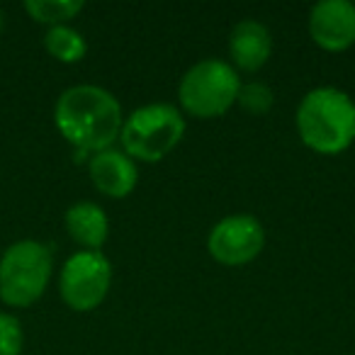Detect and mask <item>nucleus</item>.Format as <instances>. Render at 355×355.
Returning a JSON list of instances; mask_svg holds the SVG:
<instances>
[{
	"mask_svg": "<svg viewBox=\"0 0 355 355\" xmlns=\"http://www.w3.org/2000/svg\"><path fill=\"white\" fill-rule=\"evenodd\" d=\"M272 54V37L268 32L266 25H261L258 20H241L236 27L232 30V37H229V56L234 61V69L246 71V73H253V71L263 69L268 64Z\"/></svg>",
	"mask_w": 355,
	"mask_h": 355,
	"instance_id": "10",
	"label": "nucleus"
},
{
	"mask_svg": "<svg viewBox=\"0 0 355 355\" xmlns=\"http://www.w3.org/2000/svg\"><path fill=\"white\" fill-rule=\"evenodd\" d=\"M64 227L69 236L80 246V251H100L110 234L107 214L95 202L71 205L64 214Z\"/></svg>",
	"mask_w": 355,
	"mask_h": 355,
	"instance_id": "11",
	"label": "nucleus"
},
{
	"mask_svg": "<svg viewBox=\"0 0 355 355\" xmlns=\"http://www.w3.org/2000/svg\"><path fill=\"white\" fill-rule=\"evenodd\" d=\"M54 272L49 246L35 239H22L0 256V302L12 309H25L42 300Z\"/></svg>",
	"mask_w": 355,
	"mask_h": 355,
	"instance_id": "3",
	"label": "nucleus"
},
{
	"mask_svg": "<svg viewBox=\"0 0 355 355\" xmlns=\"http://www.w3.org/2000/svg\"><path fill=\"white\" fill-rule=\"evenodd\" d=\"M88 175L95 188L112 200L132 195L139 180L137 163L119 148H105L93 153L88 161Z\"/></svg>",
	"mask_w": 355,
	"mask_h": 355,
	"instance_id": "9",
	"label": "nucleus"
},
{
	"mask_svg": "<svg viewBox=\"0 0 355 355\" xmlns=\"http://www.w3.org/2000/svg\"><path fill=\"white\" fill-rule=\"evenodd\" d=\"M54 122L59 134L78 151L98 153L112 148L122 132V107L100 85H73L56 100Z\"/></svg>",
	"mask_w": 355,
	"mask_h": 355,
	"instance_id": "1",
	"label": "nucleus"
},
{
	"mask_svg": "<svg viewBox=\"0 0 355 355\" xmlns=\"http://www.w3.org/2000/svg\"><path fill=\"white\" fill-rule=\"evenodd\" d=\"M25 345L22 324L15 314L0 311V355H20Z\"/></svg>",
	"mask_w": 355,
	"mask_h": 355,
	"instance_id": "15",
	"label": "nucleus"
},
{
	"mask_svg": "<svg viewBox=\"0 0 355 355\" xmlns=\"http://www.w3.org/2000/svg\"><path fill=\"white\" fill-rule=\"evenodd\" d=\"M272 103H275V95L268 88L266 83H241V90H239L236 105H241L246 112L251 114H268L272 110Z\"/></svg>",
	"mask_w": 355,
	"mask_h": 355,
	"instance_id": "14",
	"label": "nucleus"
},
{
	"mask_svg": "<svg viewBox=\"0 0 355 355\" xmlns=\"http://www.w3.org/2000/svg\"><path fill=\"white\" fill-rule=\"evenodd\" d=\"M295 124L306 148L321 156H338L355 141V103L343 90L321 85L302 98Z\"/></svg>",
	"mask_w": 355,
	"mask_h": 355,
	"instance_id": "2",
	"label": "nucleus"
},
{
	"mask_svg": "<svg viewBox=\"0 0 355 355\" xmlns=\"http://www.w3.org/2000/svg\"><path fill=\"white\" fill-rule=\"evenodd\" d=\"M185 117L168 103H151L134 110L122 124L119 141L132 161L158 163L183 141Z\"/></svg>",
	"mask_w": 355,
	"mask_h": 355,
	"instance_id": "4",
	"label": "nucleus"
},
{
	"mask_svg": "<svg viewBox=\"0 0 355 355\" xmlns=\"http://www.w3.org/2000/svg\"><path fill=\"white\" fill-rule=\"evenodd\" d=\"M83 10V0H27L25 12L35 22L46 27L69 25Z\"/></svg>",
	"mask_w": 355,
	"mask_h": 355,
	"instance_id": "13",
	"label": "nucleus"
},
{
	"mask_svg": "<svg viewBox=\"0 0 355 355\" xmlns=\"http://www.w3.org/2000/svg\"><path fill=\"white\" fill-rule=\"evenodd\" d=\"M112 285V266L100 251H78L59 272V295L73 311H93Z\"/></svg>",
	"mask_w": 355,
	"mask_h": 355,
	"instance_id": "6",
	"label": "nucleus"
},
{
	"mask_svg": "<svg viewBox=\"0 0 355 355\" xmlns=\"http://www.w3.org/2000/svg\"><path fill=\"white\" fill-rule=\"evenodd\" d=\"M266 246V229L253 214H229L212 227L207 236L209 256L222 266H246Z\"/></svg>",
	"mask_w": 355,
	"mask_h": 355,
	"instance_id": "7",
	"label": "nucleus"
},
{
	"mask_svg": "<svg viewBox=\"0 0 355 355\" xmlns=\"http://www.w3.org/2000/svg\"><path fill=\"white\" fill-rule=\"evenodd\" d=\"M309 35L324 51H345L355 44V6L348 0H321L309 12Z\"/></svg>",
	"mask_w": 355,
	"mask_h": 355,
	"instance_id": "8",
	"label": "nucleus"
},
{
	"mask_svg": "<svg viewBox=\"0 0 355 355\" xmlns=\"http://www.w3.org/2000/svg\"><path fill=\"white\" fill-rule=\"evenodd\" d=\"M241 78L236 69L222 59H202L185 71L178 85V100L188 114L214 119L236 105Z\"/></svg>",
	"mask_w": 355,
	"mask_h": 355,
	"instance_id": "5",
	"label": "nucleus"
},
{
	"mask_svg": "<svg viewBox=\"0 0 355 355\" xmlns=\"http://www.w3.org/2000/svg\"><path fill=\"white\" fill-rule=\"evenodd\" d=\"M44 49L61 64H78L88 51L83 35L69 25L49 27L44 35Z\"/></svg>",
	"mask_w": 355,
	"mask_h": 355,
	"instance_id": "12",
	"label": "nucleus"
},
{
	"mask_svg": "<svg viewBox=\"0 0 355 355\" xmlns=\"http://www.w3.org/2000/svg\"><path fill=\"white\" fill-rule=\"evenodd\" d=\"M3 30H6V12L0 8V35H3Z\"/></svg>",
	"mask_w": 355,
	"mask_h": 355,
	"instance_id": "16",
	"label": "nucleus"
}]
</instances>
